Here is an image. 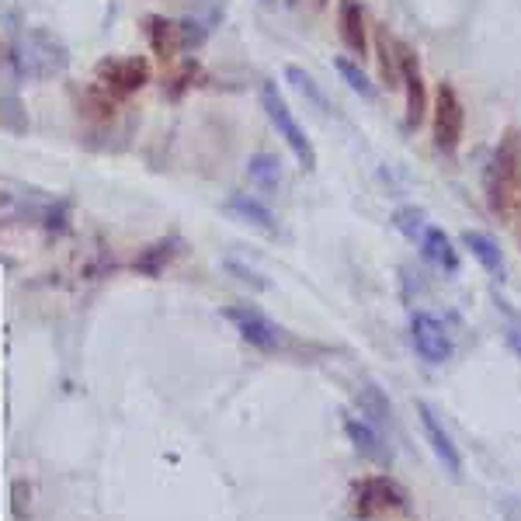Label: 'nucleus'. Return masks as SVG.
Here are the masks:
<instances>
[{
	"instance_id": "15",
	"label": "nucleus",
	"mask_w": 521,
	"mask_h": 521,
	"mask_svg": "<svg viewBox=\"0 0 521 521\" xmlns=\"http://www.w3.org/2000/svg\"><path fill=\"white\" fill-rule=\"evenodd\" d=\"M462 244H466V251L473 254V258L480 261L490 275L504 278V271L508 268H504V254H501V247H497L494 237H487V233H480V230H466L462 233Z\"/></svg>"
},
{
	"instance_id": "16",
	"label": "nucleus",
	"mask_w": 521,
	"mask_h": 521,
	"mask_svg": "<svg viewBox=\"0 0 521 521\" xmlns=\"http://www.w3.org/2000/svg\"><path fill=\"white\" fill-rule=\"evenodd\" d=\"M247 174L264 192H278V185H282V160L271 157V153H254L247 160Z\"/></svg>"
},
{
	"instance_id": "21",
	"label": "nucleus",
	"mask_w": 521,
	"mask_h": 521,
	"mask_svg": "<svg viewBox=\"0 0 521 521\" xmlns=\"http://www.w3.org/2000/svg\"><path fill=\"white\" fill-rule=\"evenodd\" d=\"M14 511H18V518H25V483H14Z\"/></svg>"
},
{
	"instance_id": "7",
	"label": "nucleus",
	"mask_w": 521,
	"mask_h": 521,
	"mask_svg": "<svg viewBox=\"0 0 521 521\" xmlns=\"http://www.w3.org/2000/svg\"><path fill=\"white\" fill-rule=\"evenodd\" d=\"M410 341H414V351L428 365H445L452 358V351H456L452 348V334L431 313H414V320H410Z\"/></svg>"
},
{
	"instance_id": "20",
	"label": "nucleus",
	"mask_w": 521,
	"mask_h": 521,
	"mask_svg": "<svg viewBox=\"0 0 521 521\" xmlns=\"http://www.w3.org/2000/svg\"><path fill=\"white\" fill-rule=\"evenodd\" d=\"M334 66H337V73H341V77H344V84H348L351 91H355V94H362L365 101H376V87H372V80L365 77V73L358 70L355 63H351V60H344V56H337Z\"/></svg>"
},
{
	"instance_id": "9",
	"label": "nucleus",
	"mask_w": 521,
	"mask_h": 521,
	"mask_svg": "<svg viewBox=\"0 0 521 521\" xmlns=\"http://www.w3.org/2000/svg\"><path fill=\"white\" fill-rule=\"evenodd\" d=\"M396 56H400V84L407 91V126H421L424 112H428V94H424V77H421V60L410 46L396 42Z\"/></svg>"
},
{
	"instance_id": "6",
	"label": "nucleus",
	"mask_w": 521,
	"mask_h": 521,
	"mask_svg": "<svg viewBox=\"0 0 521 521\" xmlns=\"http://www.w3.org/2000/svg\"><path fill=\"white\" fill-rule=\"evenodd\" d=\"M226 320L237 327V334L244 337L247 344L261 351H282L285 344V330L275 324L271 317H264L258 306H230L226 310Z\"/></svg>"
},
{
	"instance_id": "11",
	"label": "nucleus",
	"mask_w": 521,
	"mask_h": 521,
	"mask_svg": "<svg viewBox=\"0 0 521 521\" xmlns=\"http://www.w3.org/2000/svg\"><path fill=\"white\" fill-rule=\"evenodd\" d=\"M146 25V39H150V49L160 56V60H174V56L185 49V35H181V25L178 21H167L164 14H150L143 21Z\"/></svg>"
},
{
	"instance_id": "8",
	"label": "nucleus",
	"mask_w": 521,
	"mask_h": 521,
	"mask_svg": "<svg viewBox=\"0 0 521 521\" xmlns=\"http://www.w3.org/2000/svg\"><path fill=\"white\" fill-rule=\"evenodd\" d=\"M417 417H421L424 438H428L435 459L442 462V469L452 476V480H459V476H462V456H459L456 442H452V435L445 431V424L438 421L435 407H431V403H417Z\"/></svg>"
},
{
	"instance_id": "2",
	"label": "nucleus",
	"mask_w": 521,
	"mask_h": 521,
	"mask_svg": "<svg viewBox=\"0 0 521 521\" xmlns=\"http://www.w3.org/2000/svg\"><path fill=\"white\" fill-rule=\"evenodd\" d=\"M410 511V494L393 480V476H365L355 487V518L379 521V518H400Z\"/></svg>"
},
{
	"instance_id": "19",
	"label": "nucleus",
	"mask_w": 521,
	"mask_h": 521,
	"mask_svg": "<svg viewBox=\"0 0 521 521\" xmlns=\"http://www.w3.org/2000/svg\"><path fill=\"white\" fill-rule=\"evenodd\" d=\"M285 80H289V84L296 87V91L303 94L306 101H313V105L324 108V112H327V98H324V91H320L317 80H313L310 73L303 70V66H285Z\"/></svg>"
},
{
	"instance_id": "5",
	"label": "nucleus",
	"mask_w": 521,
	"mask_h": 521,
	"mask_svg": "<svg viewBox=\"0 0 521 521\" xmlns=\"http://www.w3.org/2000/svg\"><path fill=\"white\" fill-rule=\"evenodd\" d=\"M462 126H466V108H462L459 91L452 84H442L435 98V146L445 157L459 150Z\"/></svg>"
},
{
	"instance_id": "13",
	"label": "nucleus",
	"mask_w": 521,
	"mask_h": 521,
	"mask_svg": "<svg viewBox=\"0 0 521 521\" xmlns=\"http://www.w3.org/2000/svg\"><path fill=\"white\" fill-rule=\"evenodd\" d=\"M226 209H230L233 216L240 219V223H247V226H254V230L268 233V237H275V233H278L275 212H271L264 202H258V198H254V195H230V202H226Z\"/></svg>"
},
{
	"instance_id": "14",
	"label": "nucleus",
	"mask_w": 521,
	"mask_h": 521,
	"mask_svg": "<svg viewBox=\"0 0 521 521\" xmlns=\"http://www.w3.org/2000/svg\"><path fill=\"white\" fill-rule=\"evenodd\" d=\"M421 251H424V258L435 264V268H442L445 275H456V271H459L456 247H452V240L445 237V230H438V226H428V230H424Z\"/></svg>"
},
{
	"instance_id": "18",
	"label": "nucleus",
	"mask_w": 521,
	"mask_h": 521,
	"mask_svg": "<svg viewBox=\"0 0 521 521\" xmlns=\"http://www.w3.org/2000/svg\"><path fill=\"white\" fill-rule=\"evenodd\" d=\"M393 226L403 233V237L417 244V240L424 237V230H428V212L417 209V205H403V209L393 212Z\"/></svg>"
},
{
	"instance_id": "3",
	"label": "nucleus",
	"mask_w": 521,
	"mask_h": 521,
	"mask_svg": "<svg viewBox=\"0 0 521 521\" xmlns=\"http://www.w3.org/2000/svg\"><path fill=\"white\" fill-rule=\"evenodd\" d=\"M261 105H264V112H268L271 126L278 129V136H282L285 146L292 150V157L299 160V167H303V171H317V150H313L306 129L296 122V115H292V108L285 105V98L278 94L275 84L261 87Z\"/></svg>"
},
{
	"instance_id": "17",
	"label": "nucleus",
	"mask_w": 521,
	"mask_h": 521,
	"mask_svg": "<svg viewBox=\"0 0 521 521\" xmlns=\"http://www.w3.org/2000/svg\"><path fill=\"white\" fill-rule=\"evenodd\" d=\"M174 258H178V240H160V244L146 247V251L139 254V258H136V271H143V275L157 278L160 271H164Z\"/></svg>"
},
{
	"instance_id": "1",
	"label": "nucleus",
	"mask_w": 521,
	"mask_h": 521,
	"mask_svg": "<svg viewBox=\"0 0 521 521\" xmlns=\"http://www.w3.org/2000/svg\"><path fill=\"white\" fill-rule=\"evenodd\" d=\"M483 192L494 216L508 219L521 198V132L504 129L501 143L494 146V157L483 174Z\"/></svg>"
},
{
	"instance_id": "10",
	"label": "nucleus",
	"mask_w": 521,
	"mask_h": 521,
	"mask_svg": "<svg viewBox=\"0 0 521 521\" xmlns=\"http://www.w3.org/2000/svg\"><path fill=\"white\" fill-rule=\"evenodd\" d=\"M344 435L351 438V445L358 449V456H365V459H372V462H390V445H386V438H383V431L376 428V424L369 421V417H348L344 421Z\"/></svg>"
},
{
	"instance_id": "23",
	"label": "nucleus",
	"mask_w": 521,
	"mask_h": 521,
	"mask_svg": "<svg viewBox=\"0 0 521 521\" xmlns=\"http://www.w3.org/2000/svg\"><path fill=\"white\" fill-rule=\"evenodd\" d=\"M317 4H324V0H317Z\"/></svg>"
},
{
	"instance_id": "12",
	"label": "nucleus",
	"mask_w": 521,
	"mask_h": 521,
	"mask_svg": "<svg viewBox=\"0 0 521 521\" xmlns=\"http://www.w3.org/2000/svg\"><path fill=\"white\" fill-rule=\"evenodd\" d=\"M337 28H341L344 49H351L355 56L369 53V35H365V11L358 0H341L337 7Z\"/></svg>"
},
{
	"instance_id": "22",
	"label": "nucleus",
	"mask_w": 521,
	"mask_h": 521,
	"mask_svg": "<svg viewBox=\"0 0 521 521\" xmlns=\"http://www.w3.org/2000/svg\"><path fill=\"white\" fill-rule=\"evenodd\" d=\"M518 219H521V198H518Z\"/></svg>"
},
{
	"instance_id": "4",
	"label": "nucleus",
	"mask_w": 521,
	"mask_h": 521,
	"mask_svg": "<svg viewBox=\"0 0 521 521\" xmlns=\"http://www.w3.org/2000/svg\"><path fill=\"white\" fill-rule=\"evenodd\" d=\"M98 84L105 87L112 98H126V94H136L150 84L153 70L146 56H108V60L98 63Z\"/></svg>"
}]
</instances>
